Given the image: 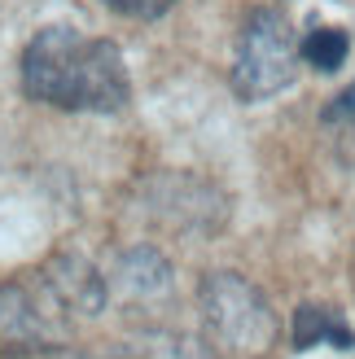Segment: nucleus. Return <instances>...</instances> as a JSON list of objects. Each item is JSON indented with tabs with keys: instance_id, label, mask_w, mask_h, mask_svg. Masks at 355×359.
<instances>
[{
	"instance_id": "8",
	"label": "nucleus",
	"mask_w": 355,
	"mask_h": 359,
	"mask_svg": "<svg viewBox=\"0 0 355 359\" xmlns=\"http://www.w3.org/2000/svg\"><path fill=\"white\" fill-rule=\"evenodd\" d=\"M294 346L298 351H307V346H338V351H355V333L351 325L333 311L325 307V302H303V307L294 311Z\"/></svg>"
},
{
	"instance_id": "6",
	"label": "nucleus",
	"mask_w": 355,
	"mask_h": 359,
	"mask_svg": "<svg viewBox=\"0 0 355 359\" xmlns=\"http://www.w3.org/2000/svg\"><path fill=\"white\" fill-rule=\"evenodd\" d=\"M105 285H110V294L123 298L128 307L149 311L158 302H171L175 272H171V259L163 250L140 241V245H128V250L114 255V267H110V276H105Z\"/></svg>"
},
{
	"instance_id": "13",
	"label": "nucleus",
	"mask_w": 355,
	"mask_h": 359,
	"mask_svg": "<svg viewBox=\"0 0 355 359\" xmlns=\"http://www.w3.org/2000/svg\"><path fill=\"white\" fill-rule=\"evenodd\" d=\"M48 359H101V355H93V351H79L75 342H70V346H62V351H53Z\"/></svg>"
},
{
	"instance_id": "9",
	"label": "nucleus",
	"mask_w": 355,
	"mask_h": 359,
	"mask_svg": "<svg viewBox=\"0 0 355 359\" xmlns=\"http://www.w3.org/2000/svg\"><path fill=\"white\" fill-rule=\"evenodd\" d=\"M210 351L198 346L193 337L185 333H171V329H140L132 333L128 342L119 346L114 359H206Z\"/></svg>"
},
{
	"instance_id": "1",
	"label": "nucleus",
	"mask_w": 355,
	"mask_h": 359,
	"mask_svg": "<svg viewBox=\"0 0 355 359\" xmlns=\"http://www.w3.org/2000/svg\"><path fill=\"white\" fill-rule=\"evenodd\" d=\"M22 93L66 114H119L132 101V75L114 40L75 27H40L22 48Z\"/></svg>"
},
{
	"instance_id": "3",
	"label": "nucleus",
	"mask_w": 355,
	"mask_h": 359,
	"mask_svg": "<svg viewBox=\"0 0 355 359\" xmlns=\"http://www.w3.org/2000/svg\"><path fill=\"white\" fill-rule=\"evenodd\" d=\"M75 311L58 298L40 267L0 285V355L5 359L53 355L75 342Z\"/></svg>"
},
{
	"instance_id": "4",
	"label": "nucleus",
	"mask_w": 355,
	"mask_h": 359,
	"mask_svg": "<svg viewBox=\"0 0 355 359\" xmlns=\"http://www.w3.org/2000/svg\"><path fill=\"white\" fill-rule=\"evenodd\" d=\"M298 35L294 22L286 18V9H250V18L241 22L237 35V53H233V70H228V83H233L237 101L246 105H259V101H272L276 93L298 79Z\"/></svg>"
},
{
	"instance_id": "2",
	"label": "nucleus",
	"mask_w": 355,
	"mask_h": 359,
	"mask_svg": "<svg viewBox=\"0 0 355 359\" xmlns=\"http://www.w3.org/2000/svg\"><path fill=\"white\" fill-rule=\"evenodd\" d=\"M198 320H202V346L215 359H263L281 337V320L268 294L241 272L202 276Z\"/></svg>"
},
{
	"instance_id": "7",
	"label": "nucleus",
	"mask_w": 355,
	"mask_h": 359,
	"mask_svg": "<svg viewBox=\"0 0 355 359\" xmlns=\"http://www.w3.org/2000/svg\"><path fill=\"white\" fill-rule=\"evenodd\" d=\"M40 272L48 276L53 290H58V298L75 311L79 325L83 320H97L105 311V302H110V285H105V276L97 272V263L75 255V250H58L53 259L40 263Z\"/></svg>"
},
{
	"instance_id": "11",
	"label": "nucleus",
	"mask_w": 355,
	"mask_h": 359,
	"mask_svg": "<svg viewBox=\"0 0 355 359\" xmlns=\"http://www.w3.org/2000/svg\"><path fill=\"white\" fill-rule=\"evenodd\" d=\"M114 13L123 18H140V22H149V18H163L167 9H175L180 0H105Z\"/></svg>"
},
{
	"instance_id": "5",
	"label": "nucleus",
	"mask_w": 355,
	"mask_h": 359,
	"mask_svg": "<svg viewBox=\"0 0 355 359\" xmlns=\"http://www.w3.org/2000/svg\"><path fill=\"white\" fill-rule=\"evenodd\" d=\"M136 206L175 237H215L228 224V193L193 171H154L140 180Z\"/></svg>"
},
{
	"instance_id": "12",
	"label": "nucleus",
	"mask_w": 355,
	"mask_h": 359,
	"mask_svg": "<svg viewBox=\"0 0 355 359\" xmlns=\"http://www.w3.org/2000/svg\"><path fill=\"white\" fill-rule=\"evenodd\" d=\"M325 118H329V123H351V128H355V83H351V88H342V93L329 101Z\"/></svg>"
},
{
	"instance_id": "10",
	"label": "nucleus",
	"mask_w": 355,
	"mask_h": 359,
	"mask_svg": "<svg viewBox=\"0 0 355 359\" xmlns=\"http://www.w3.org/2000/svg\"><path fill=\"white\" fill-rule=\"evenodd\" d=\"M298 57H303V66L321 70V75H333V70H342V62L351 57V35L342 27H312L303 40H298Z\"/></svg>"
}]
</instances>
